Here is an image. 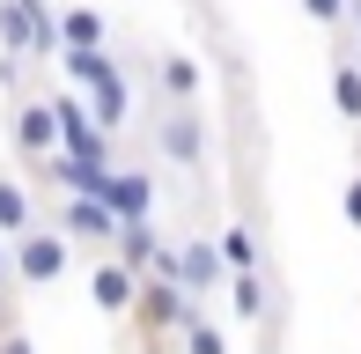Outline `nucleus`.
Here are the masks:
<instances>
[{
  "label": "nucleus",
  "instance_id": "obj_11",
  "mask_svg": "<svg viewBox=\"0 0 361 354\" xmlns=\"http://www.w3.org/2000/svg\"><path fill=\"white\" fill-rule=\"evenodd\" d=\"M354 37V30H347ZM347 37H332V67H324V82H332V104H339V118L361 133V52Z\"/></svg>",
  "mask_w": 361,
  "mask_h": 354
},
{
  "label": "nucleus",
  "instance_id": "obj_10",
  "mask_svg": "<svg viewBox=\"0 0 361 354\" xmlns=\"http://www.w3.org/2000/svg\"><path fill=\"white\" fill-rule=\"evenodd\" d=\"M155 207H162L155 170H147V163H126L118 185H111V214H118V221H155Z\"/></svg>",
  "mask_w": 361,
  "mask_h": 354
},
{
  "label": "nucleus",
  "instance_id": "obj_13",
  "mask_svg": "<svg viewBox=\"0 0 361 354\" xmlns=\"http://www.w3.org/2000/svg\"><path fill=\"white\" fill-rule=\"evenodd\" d=\"M30 229H44V214H37V192L23 185V170H0V236H8V244H23Z\"/></svg>",
  "mask_w": 361,
  "mask_h": 354
},
{
  "label": "nucleus",
  "instance_id": "obj_3",
  "mask_svg": "<svg viewBox=\"0 0 361 354\" xmlns=\"http://www.w3.org/2000/svg\"><path fill=\"white\" fill-rule=\"evenodd\" d=\"M59 155L96 163V170H126V163H118V140L96 126V111H89V96H81V89H59Z\"/></svg>",
  "mask_w": 361,
  "mask_h": 354
},
{
  "label": "nucleus",
  "instance_id": "obj_16",
  "mask_svg": "<svg viewBox=\"0 0 361 354\" xmlns=\"http://www.w3.org/2000/svg\"><path fill=\"white\" fill-rule=\"evenodd\" d=\"M0 59H23V67H37V23H30L23 0H0Z\"/></svg>",
  "mask_w": 361,
  "mask_h": 354
},
{
  "label": "nucleus",
  "instance_id": "obj_9",
  "mask_svg": "<svg viewBox=\"0 0 361 354\" xmlns=\"http://www.w3.org/2000/svg\"><path fill=\"white\" fill-rule=\"evenodd\" d=\"M140 273L133 266H118V259H96L89 266V303H96V317H133L140 310Z\"/></svg>",
  "mask_w": 361,
  "mask_h": 354
},
{
  "label": "nucleus",
  "instance_id": "obj_19",
  "mask_svg": "<svg viewBox=\"0 0 361 354\" xmlns=\"http://www.w3.org/2000/svg\"><path fill=\"white\" fill-rule=\"evenodd\" d=\"M214 244H221L228 273H266V259H258V221H221Z\"/></svg>",
  "mask_w": 361,
  "mask_h": 354
},
{
  "label": "nucleus",
  "instance_id": "obj_2",
  "mask_svg": "<svg viewBox=\"0 0 361 354\" xmlns=\"http://www.w3.org/2000/svg\"><path fill=\"white\" fill-rule=\"evenodd\" d=\"M147 281H177L185 295H221L236 273H228V259H221V244L214 236H170V251H162V266L147 273Z\"/></svg>",
  "mask_w": 361,
  "mask_h": 354
},
{
  "label": "nucleus",
  "instance_id": "obj_4",
  "mask_svg": "<svg viewBox=\"0 0 361 354\" xmlns=\"http://www.w3.org/2000/svg\"><path fill=\"white\" fill-rule=\"evenodd\" d=\"M200 310H207V303H200V295H185L177 281H147V288H140L133 325H140V340H185Z\"/></svg>",
  "mask_w": 361,
  "mask_h": 354
},
{
  "label": "nucleus",
  "instance_id": "obj_7",
  "mask_svg": "<svg viewBox=\"0 0 361 354\" xmlns=\"http://www.w3.org/2000/svg\"><path fill=\"white\" fill-rule=\"evenodd\" d=\"M52 221H59V229L74 236V244L104 251V259H111V251H118V236H126V221L111 214L104 200H59V207H52Z\"/></svg>",
  "mask_w": 361,
  "mask_h": 354
},
{
  "label": "nucleus",
  "instance_id": "obj_22",
  "mask_svg": "<svg viewBox=\"0 0 361 354\" xmlns=\"http://www.w3.org/2000/svg\"><path fill=\"white\" fill-rule=\"evenodd\" d=\"M339 207H347V221H354V229H361V170L347 177V192H339Z\"/></svg>",
  "mask_w": 361,
  "mask_h": 354
},
{
  "label": "nucleus",
  "instance_id": "obj_23",
  "mask_svg": "<svg viewBox=\"0 0 361 354\" xmlns=\"http://www.w3.org/2000/svg\"><path fill=\"white\" fill-rule=\"evenodd\" d=\"M8 288H15V244L0 236V295H8Z\"/></svg>",
  "mask_w": 361,
  "mask_h": 354
},
{
  "label": "nucleus",
  "instance_id": "obj_5",
  "mask_svg": "<svg viewBox=\"0 0 361 354\" xmlns=\"http://www.w3.org/2000/svg\"><path fill=\"white\" fill-rule=\"evenodd\" d=\"M67 266H74V236L59 221H44L15 244V288H52V281H67Z\"/></svg>",
  "mask_w": 361,
  "mask_h": 354
},
{
  "label": "nucleus",
  "instance_id": "obj_20",
  "mask_svg": "<svg viewBox=\"0 0 361 354\" xmlns=\"http://www.w3.org/2000/svg\"><path fill=\"white\" fill-rule=\"evenodd\" d=\"M302 15L324 30V37H347V23H354V0H302Z\"/></svg>",
  "mask_w": 361,
  "mask_h": 354
},
{
  "label": "nucleus",
  "instance_id": "obj_25",
  "mask_svg": "<svg viewBox=\"0 0 361 354\" xmlns=\"http://www.w3.org/2000/svg\"><path fill=\"white\" fill-rule=\"evenodd\" d=\"M15 332V295H0V340Z\"/></svg>",
  "mask_w": 361,
  "mask_h": 354
},
{
  "label": "nucleus",
  "instance_id": "obj_12",
  "mask_svg": "<svg viewBox=\"0 0 361 354\" xmlns=\"http://www.w3.org/2000/svg\"><path fill=\"white\" fill-rule=\"evenodd\" d=\"M59 52H111V15L89 8V0L59 8ZM52 67H59V59H52Z\"/></svg>",
  "mask_w": 361,
  "mask_h": 354
},
{
  "label": "nucleus",
  "instance_id": "obj_6",
  "mask_svg": "<svg viewBox=\"0 0 361 354\" xmlns=\"http://www.w3.org/2000/svg\"><path fill=\"white\" fill-rule=\"evenodd\" d=\"M147 82H155L162 111H200V96H207V67H200L192 52H177V44H162V52L147 59Z\"/></svg>",
  "mask_w": 361,
  "mask_h": 354
},
{
  "label": "nucleus",
  "instance_id": "obj_1",
  "mask_svg": "<svg viewBox=\"0 0 361 354\" xmlns=\"http://www.w3.org/2000/svg\"><path fill=\"white\" fill-rule=\"evenodd\" d=\"M8 148L30 177L59 155V89H23L8 104Z\"/></svg>",
  "mask_w": 361,
  "mask_h": 354
},
{
  "label": "nucleus",
  "instance_id": "obj_17",
  "mask_svg": "<svg viewBox=\"0 0 361 354\" xmlns=\"http://www.w3.org/2000/svg\"><path fill=\"white\" fill-rule=\"evenodd\" d=\"M228 317H236V325H266L273 317V281L266 273H236V281H228Z\"/></svg>",
  "mask_w": 361,
  "mask_h": 354
},
{
  "label": "nucleus",
  "instance_id": "obj_18",
  "mask_svg": "<svg viewBox=\"0 0 361 354\" xmlns=\"http://www.w3.org/2000/svg\"><path fill=\"white\" fill-rule=\"evenodd\" d=\"M59 74H67V89L89 96V89H104L111 74H126V59L118 52H59Z\"/></svg>",
  "mask_w": 361,
  "mask_h": 354
},
{
  "label": "nucleus",
  "instance_id": "obj_8",
  "mask_svg": "<svg viewBox=\"0 0 361 354\" xmlns=\"http://www.w3.org/2000/svg\"><path fill=\"white\" fill-rule=\"evenodd\" d=\"M155 148L170 155L177 170L200 177L207 170V111H162V118H155Z\"/></svg>",
  "mask_w": 361,
  "mask_h": 354
},
{
  "label": "nucleus",
  "instance_id": "obj_21",
  "mask_svg": "<svg viewBox=\"0 0 361 354\" xmlns=\"http://www.w3.org/2000/svg\"><path fill=\"white\" fill-rule=\"evenodd\" d=\"M177 347H185V354H228V332H221L214 317L200 310V317H192V332H185V340H177Z\"/></svg>",
  "mask_w": 361,
  "mask_h": 354
},
{
  "label": "nucleus",
  "instance_id": "obj_14",
  "mask_svg": "<svg viewBox=\"0 0 361 354\" xmlns=\"http://www.w3.org/2000/svg\"><path fill=\"white\" fill-rule=\"evenodd\" d=\"M162 251H170V236H162L155 221H126V236H118V251H111V259H118V266H133L140 281H147V273L162 266Z\"/></svg>",
  "mask_w": 361,
  "mask_h": 354
},
{
  "label": "nucleus",
  "instance_id": "obj_15",
  "mask_svg": "<svg viewBox=\"0 0 361 354\" xmlns=\"http://www.w3.org/2000/svg\"><path fill=\"white\" fill-rule=\"evenodd\" d=\"M89 111H96V126H104L111 140H126V126H133V82L111 74L104 89H89Z\"/></svg>",
  "mask_w": 361,
  "mask_h": 354
},
{
  "label": "nucleus",
  "instance_id": "obj_24",
  "mask_svg": "<svg viewBox=\"0 0 361 354\" xmlns=\"http://www.w3.org/2000/svg\"><path fill=\"white\" fill-rule=\"evenodd\" d=\"M0 354H37V340H30V332H23V325H15V332H8V340H0Z\"/></svg>",
  "mask_w": 361,
  "mask_h": 354
}]
</instances>
